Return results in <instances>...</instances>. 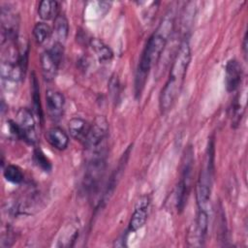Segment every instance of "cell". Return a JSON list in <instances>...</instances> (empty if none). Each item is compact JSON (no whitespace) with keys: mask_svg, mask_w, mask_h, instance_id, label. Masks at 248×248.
Instances as JSON below:
<instances>
[{"mask_svg":"<svg viewBox=\"0 0 248 248\" xmlns=\"http://www.w3.org/2000/svg\"><path fill=\"white\" fill-rule=\"evenodd\" d=\"M173 17L171 15H167L162 19L155 32L149 37L140 56L136 73L135 90L137 96L141 94L150 69L160 59L161 54L167 45L168 39L173 30Z\"/></svg>","mask_w":248,"mask_h":248,"instance_id":"6da1fadb","label":"cell"},{"mask_svg":"<svg viewBox=\"0 0 248 248\" xmlns=\"http://www.w3.org/2000/svg\"><path fill=\"white\" fill-rule=\"evenodd\" d=\"M191 57L192 54L189 42L184 40L180 44L172 60L169 78L160 94L159 104L163 112L169 110L179 96L185 80L188 67L191 62Z\"/></svg>","mask_w":248,"mask_h":248,"instance_id":"7a4b0ae2","label":"cell"},{"mask_svg":"<svg viewBox=\"0 0 248 248\" xmlns=\"http://www.w3.org/2000/svg\"><path fill=\"white\" fill-rule=\"evenodd\" d=\"M107 161L106 146L89 151V158L85 170V187L90 194H95L99 189L100 182L104 176Z\"/></svg>","mask_w":248,"mask_h":248,"instance_id":"3957f363","label":"cell"},{"mask_svg":"<svg viewBox=\"0 0 248 248\" xmlns=\"http://www.w3.org/2000/svg\"><path fill=\"white\" fill-rule=\"evenodd\" d=\"M192 170H193V150L189 147L184 154V161L182 163L180 180L176 188V208L181 212L187 202L188 195L191 188L192 180Z\"/></svg>","mask_w":248,"mask_h":248,"instance_id":"277c9868","label":"cell"},{"mask_svg":"<svg viewBox=\"0 0 248 248\" xmlns=\"http://www.w3.org/2000/svg\"><path fill=\"white\" fill-rule=\"evenodd\" d=\"M108 133V122L105 116H97L90 125L89 132L84 140V145L88 151L106 146Z\"/></svg>","mask_w":248,"mask_h":248,"instance_id":"5b68a950","label":"cell"},{"mask_svg":"<svg viewBox=\"0 0 248 248\" xmlns=\"http://www.w3.org/2000/svg\"><path fill=\"white\" fill-rule=\"evenodd\" d=\"M16 124L21 133V140L34 144L37 141V135L35 129V120L30 109L21 108L16 113Z\"/></svg>","mask_w":248,"mask_h":248,"instance_id":"8992f818","label":"cell"},{"mask_svg":"<svg viewBox=\"0 0 248 248\" xmlns=\"http://www.w3.org/2000/svg\"><path fill=\"white\" fill-rule=\"evenodd\" d=\"M150 203V199L148 196H141L135 205L134 212L131 216L129 222V232H135L141 229L147 219V211Z\"/></svg>","mask_w":248,"mask_h":248,"instance_id":"52a82bcc","label":"cell"},{"mask_svg":"<svg viewBox=\"0 0 248 248\" xmlns=\"http://www.w3.org/2000/svg\"><path fill=\"white\" fill-rule=\"evenodd\" d=\"M242 79V67L236 59H230L225 68V85L228 92H234Z\"/></svg>","mask_w":248,"mask_h":248,"instance_id":"ba28073f","label":"cell"},{"mask_svg":"<svg viewBox=\"0 0 248 248\" xmlns=\"http://www.w3.org/2000/svg\"><path fill=\"white\" fill-rule=\"evenodd\" d=\"M46 104L49 117L53 121H58L63 114L65 106L64 95L59 91L48 89L46 94Z\"/></svg>","mask_w":248,"mask_h":248,"instance_id":"9c48e42d","label":"cell"},{"mask_svg":"<svg viewBox=\"0 0 248 248\" xmlns=\"http://www.w3.org/2000/svg\"><path fill=\"white\" fill-rule=\"evenodd\" d=\"M41 68H42V74L46 81H51L55 78L58 69L61 64H59L49 53V51L46 49L44 52H42L41 57Z\"/></svg>","mask_w":248,"mask_h":248,"instance_id":"30bf717a","label":"cell"},{"mask_svg":"<svg viewBox=\"0 0 248 248\" xmlns=\"http://www.w3.org/2000/svg\"><path fill=\"white\" fill-rule=\"evenodd\" d=\"M47 141L57 150H64L68 147L69 137L60 127H52L46 133Z\"/></svg>","mask_w":248,"mask_h":248,"instance_id":"8fae6325","label":"cell"},{"mask_svg":"<svg viewBox=\"0 0 248 248\" xmlns=\"http://www.w3.org/2000/svg\"><path fill=\"white\" fill-rule=\"evenodd\" d=\"M68 129H69L70 135L74 139H76L77 140L84 141L89 132L90 125L87 123V121H85L80 117H74L69 121Z\"/></svg>","mask_w":248,"mask_h":248,"instance_id":"7c38bea8","label":"cell"},{"mask_svg":"<svg viewBox=\"0 0 248 248\" xmlns=\"http://www.w3.org/2000/svg\"><path fill=\"white\" fill-rule=\"evenodd\" d=\"M90 46L94 53L96 54L97 58L101 63H106L109 62L112 57H113V52L110 49L108 46H107L103 41L97 39V38H92L90 40Z\"/></svg>","mask_w":248,"mask_h":248,"instance_id":"4fadbf2b","label":"cell"},{"mask_svg":"<svg viewBox=\"0 0 248 248\" xmlns=\"http://www.w3.org/2000/svg\"><path fill=\"white\" fill-rule=\"evenodd\" d=\"M39 16L44 20L55 18L58 15V3L52 0H43L38 7Z\"/></svg>","mask_w":248,"mask_h":248,"instance_id":"5bb4252c","label":"cell"},{"mask_svg":"<svg viewBox=\"0 0 248 248\" xmlns=\"http://www.w3.org/2000/svg\"><path fill=\"white\" fill-rule=\"evenodd\" d=\"M53 31L56 36L58 43H63L66 41L69 33V23L68 19L64 15H57V16L54 18V24H53Z\"/></svg>","mask_w":248,"mask_h":248,"instance_id":"9a60e30c","label":"cell"},{"mask_svg":"<svg viewBox=\"0 0 248 248\" xmlns=\"http://www.w3.org/2000/svg\"><path fill=\"white\" fill-rule=\"evenodd\" d=\"M51 35V28L45 22H38L33 28V36L37 44H44Z\"/></svg>","mask_w":248,"mask_h":248,"instance_id":"2e32d148","label":"cell"},{"mask_svg":"<svg viewBox=\"0 0 248 248\" xmlns=\"http://www.w3.org/2000/svg\"><path fill=\"white\" fill-rule=\"evenodd\" d=\"M4 177L6 178V180H8L11 183L14 184H19L23 181L24 175L21 171V170L15 165H8L3 171Z\"/></svg>","mask_w":248,"mask_h":248,"instance_id":"e0dca14e","label":"cell"},{"mask_svg":"<svg viewBox=\"0 0 248 248\" xmlns=\"http://www.w3.org/2000/svg\"><path fill=\"white\" fill-rule=\"evenodd\" d=\"M32 99H33V107L36 111V113L39 115V117H43V112H42V107H41V99H40V88H39V82L37 80L36 76L33 74L32 76Z\"/></svg>","mask_w":248,"mask_h":248,"instance_id":"ac0fdd59","label":"cell"},{"mask_svg":"<svg viewBox=\"0 0 248 248\" xmlns=\"http://www.w3.org/2000/svg\"><path fill=\"white\" fill-rule=\"evenodd\" d=\"M33 160L34 163L44 171H49L51 170V163L48 160V158L46 156V154L39 148L34 150L33 153Z\"/></svg>","mask_w":248,"mask_h":248,"instance_id":"d6986e66","label":"cell"},{"mask_svg":"<svg viewBox=\"0 0 248 248\" xmlns=\"http://www.w3.org/2000/svg\"><path fill=\"white\" fill-rule=\"evenodd\" d=\"M108 90L110 93V96L112 97V100L114 102L119 100V96H120V82H119V78L116 75H112L109 82H108Z\"/></svg>","mask_w":248,"mask_h":248,"instance_id":"ffe728a7","label":"cell"},{"mask_svg":"<svg viewBox=\"0 0 248 248\" xmlns=\"http://www.w3.org/2000/svg\"><path fill=\"white\" fill-rule=\"evenodd\" d=\"M242 45H243V52H244V55L246 56V53H247V50H246V48H247V36H246V34L243 38V44Z\"/></svg>","mask_w":248,"mask_h":248,"instance_id":"44dd1931","label":"cell"}]
</instances>
